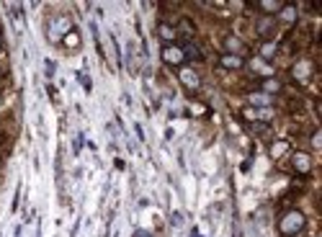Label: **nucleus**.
Wrapping results in <instances>:
<instances>
[{
  "mask_svg": "<svg viewBox=\"0 0 322 237\" xmlns=\"http://www.w3.org/2000/svg\"><path fill=\"white\" fill-rule=\"evenodd\" d=\"M304 225H307L304 214H302L299 209H289V212H284L281 219H279V235H281V237H297V235L304 230Z\"/></svg>",
  "mask_w": 322,
  "mask_h": 237,
  "instance_id": "nucleus-1",
  "label": "nucleus"
},
{
  "mask_svg": "<svg viewBox=\"0 0 322 237\" xmlns=\"http://www.w3.org/2000/svg\"><path fill=\"white\" fill-rule=\"evenodd\" d=\"M70 31H72V21H70V16H57V18L49 23V36L57 39V41H62Z\"/></svg>",
  "mask_w": 322,
  "mask_h": 237,
  "instance_id": "nucleus-2",
  "label": "nucleus"
},
{
  "mask_svg": "<svg viewBox=\"0 0 322 237\" xmlns=\"http://www.w3.org/2000/svg\"><path fill=\"white\" fill-rule=\"evenodd\" d=\"M162 62L170 65V67H180L183 62H186V54H183V49L178 47V44H165L162 47Z\"/></svg>",
  "mask_w": 322,
  "mask_h": 237,
  "instance_id": "nucleus-3",
  "label": "nucleus"
},
{
  "mask_svg": "<svg viewBox=\"0 0 322 237\" xmlns=\"http://www.w3.org/2000/svg\"><path fill=\"white\" fill-rule=\"evenodd\" d=\"M312 72H315L312 59H299V62L294 65V70H291V75H294V80H299V83H307Z\"/></svg>",
  "mask_w": 322,
  "mask_h": 237,
  "instance_id": "nucleus-4",
  "label": "nucleus"
},
{
  "mask_svg": "<svg viewBox=\"0 0 322 237\" xmlns=\"http://www.w3.org/2000/svg\"><path fill=\"white\" fill-rule=\"evenodd\" d=\"M291 165H294L297 173L310 175V170H312V157L307 155V152H294V155H291Z\"/></svg>",
  "mask_w": 322,
  "mask_h": 237,
  "instance_id": "nucleus-5",
  "label": "nucleus"
},
{
  "mask_svg": "<svg viewBox=\"0 0 322 237\" xmlns=\"http://www.w3.org/2000/svg\"><path fill=\"white\" fill-rule=\"evenodd\" d=\"M224 49H227V54H237V57H245L248 54V47L237 39V36H232V34H227L224 36Z\"/></svg>",
  "mask_w": 322,
  "mask_h": 237,
  "instance_id": "nucleus-6",
  "label": "nucleus"
},
{
  "mask_svg": "<svg viewBox=\"0 0 322 237\" xmlns=\"http://www.w3.org/2000/svg\"><path fill=\"white\" fill-rule=\"evenodd\" d=\"M273 28H276V18H273V16H260L258 23H255L258 36H263V39H268V36L273 34Z\"/></svg>",
  "mask_w": 322,
  "mask_h": 237,
  "instance_id": "nucleus-7",
  "label": "nucleus"
},
{
  "mask_svg": "<svg viewBox=\"0 0 322 237\" xmlns=\"http://www.w3.org/2000/svg\"><path fill=\"white\" fill-rule=\"evenodd\" d=\"M178 78H180V83L186 85V88H191V91H196V88L201 85V78H198L196 70H191V67H183V70L178 72Z\"/></svg>",
  "mask_w": 322,
  "mask_h": 237,
  "instance_id": "nucleus-8",
  "label": "nucleus"
},
{
  "mask_svg": "<svg viewBox=\"0 0 322 237\" xmlns=\"http://www.w3.org/2000/svg\"><path fill=\"white\" fill-rule=\"evenodd\" d=\"M158 36H160L165 44H173V41L178 39V28L170 26V23H165V21H160V23H158Z\"/></svg>",
  "mask_w": 322,
  "mask_h": 237,
  "instance_id": "nucleus-9",
  "label": "nucleus"
},
{
  "mask_svg": "<svg viewBox=\"0 0 322 237\" xmlns=\"http://www.w3.org/2000/svg\"><path fill=\"white\" fill-rule=\"evenodd\" d=\"M245 65V57H237V54H222L219 57V67L224 70H240Z\"/></svg>",
  "mask_w": 322,
  "mask_h": 237,
  "instance_id": "nucleus-10",
  "label": "nucleus"
},
{
  "mask_svg": "<svg viewBox=\"0 0 322 237\" xmlns=\"http://www.w3.org/2000/svg\"><path fill=\"white\" fill-rule=\"evenodd\" d=\"M253 8H258L263 16H271V13H279L284 3H279V0H260V3H253Z\"/></svg>",
  "mask_w": 322,
  "mask_h": 237,
  "instance_id": "nucleus-11",
  "label": "nucleus"
},
{
  "mask_svg": "<svg viewBox=\"0 0 322 237\" xmlns=\"http://www.w3.org/2000/svg\"><path fill=\"white\" fill-rule=\"evenodd\" d=\"M297 5H284L281 10H279V21L281 23H286V26H291V23H297Z\"/></svg>",
  "mask_w": 322,
  "mask_h": 237,
  "instance_id": "nucleus-12",
  "label": "nucleus"
},
{
  "mask_svg": "<svg viewBox=\"0 0 322 237\" xmlns=\"http://www.w3.org/2000/svg\"><path fill=\"white\" fill-rule=\"evenodd\" d=\"M180 49H183V54H186V59H193V62H201V59H204L201 49H198L193 41H186V44H180Z\"/></svg>",
  "mask_w": 322,
  "mask_h": 237,
  "instance_id": "nucleus-13",
  "label": "nucleus"
},
{
  "mask_svg": "<svg viewBox=\"0 0 322 237\" xmlns=\"http://www.w3.org/2000/svg\"><path fill=\"white\" fill-rule=\"evenodd\" d=\"M260 93H268V96L281 93V83L276 78H263V80H260Z\"/></svg>",
  "mask_w": 322,
  "mask_h": 237,
  "instance_id": "nucleus-14",
  "label": "nucleus"
},
{
  "mask_svg": "<svg viewBox=\"0 0 322 237\" xmlns=\"http://www.w3.org/2000/svg\"><path fill=\"white\" fill-rule=\"evenodd\" d=\"M276 52H279V41H263V44H260V57H263L266 59V62H271V59L276 57Z\"/></svg>",
  "mask_w": 322,
  "mask_h": 237,
  "instance_id": "nucleus-15",
  "label": "nucleus"
},
{
  "mask_svg": "<svg viewBox=\"0 0 322 237\" xmlns=\"http://www.w3.org/2000/svg\"><path fill=\"white\" fill-rule=\"evenodd\" d=\"M250 103L253 106H260V109H268V106H273V96H268V93H250Z\"/></svg>",
  "mask_w": 322,
  "mask_h": 237,
  "instance_id": "nucleus-16",
  "label": "nucleus"
},
{
  "mask_svg": "<svg viewBox=\"0 0 322 237\" xmlns=\"http://www.w3.org/2000/svg\"><path fill=\"white\" fill-rule=\"evenodd\" d=\"M286 152H289V142H286V139L273 142V144H271V157H273V160H279V157H281V155H286Z\"/></svg>",
  "mask_w": 322,
  "mask_h": 237,
  "instance_id": "nucleus-17",
  "label": "nucleus"
},
{
  "mask_svg": "<svg viewBox=\"0 0 322 237\" xmlns=\"http://www.w3.org/2000/svg\"><path fill=\"white\" fill-rule=\"evenodd\" d=\"M180 31H183V36H188V39H191V36L196 34V28H193V23H191L188 18H180V26H178V34H180Z\"/></svg>",
  "mask_w": 322,
  "mask_h": 237,
  "instance_id": "nucleus-18",
  "label": "nucleus"
},
{
  "mask_svg": "<svg viewBox=\"0 0 322 237\" xmlns=\"http://www.w3.org/2000/svg\"><path fill=\"white\" fill-rule=\"evenodd\" d=\"M65 44H67V47H78V44H80V36H78V31H75V28H72V31L62 39Z\"/></svg>",
  "mask_w": 322,
  "mask_h": 237,
  "instance_id": "nucleus-19",
  "label": "nucleus"
},
{
  "mask_svg": "<svg viewBox=\"0 0 322 237\" xmlns=\"http://www.w3.org/2000/svg\"><path fill=\"white\" fill-rule=\"evenodd\" d=\"M253 131H255V134H271V126L266 121H255L253 124Z\"/></svg>",
  "mask_w": 322,
  "mask_h": 237,
  "instance_id": "nucleus-20",
  "label": "nucleus"
},
{
  "mask_svg": "<svg viewBox=\"0 0 322 237\" xmlns=\"http://www.w3.org/2000/svg\"><path fill=\"white\" fill-rule=\"evenodd\" d=\"M78 80H80V83H83V88H85V91H88V93H90V88H93V83H90V80H88V78H85V72H78Z\"/></svg>",
  "mask_w": 322,
  "mask_h": 237,
  "instance_id": "nucleus-21",
  "label": "nucleus"
},
{
  "mask_svg": "<svg viewBox=\"0 0 322 237\" xmlns=\"http://www.w3.org/2000/svg\"><path fill=\"white\" fill-rule=\"evenodd\" d=\"M44 70H47V78H54V62H52V59H47V62H44Z\"/></svg>",
  "mask_w": 322,
  "mask_h": 237,
  "instance_id": "nucleus-22",
  "label": "nucleus"
},
{
  "mask_svg": "<svg viewBox=\"0 0 322 237\" xmlns=\"http://www.w3.org/2000/svg\"><path fill=\"white\" fill-rule=\"evenodd\" d=\"M170 222H173V225H175V227H180V225H183V214H180V212H173V217H170Z\"/></svg>",
  "mask_w": 322,
  "mask_h": 237,
  "instance_id": "nucleus-23",
  "label": "nucleus"
},
{
  "mask_svg": "<svg viewBox=\"0 0 322 237\" xmlns=\"http://www.w3.org/2000/svg\"><path fill=\"white\" fill-rule=\"evenodd\" d=\"M72 147H75V155H78V152H80V147H83V134H78V137H75Z\"/></svg>",
  "mask_w": 322,
  "mask_h": 237,
  "instance_id": "nucleus-24",
  "label": "nucleus"
},
{
  "mask_svg": "<svg viewBox=\"0 0 322 237\" xmlns=\"http://www.w3.org/2000/svg\"><path fill=\"white\" fill-rule=\"evenodd\" d=\"M134 237H155V235L147 232V230H137V232H134Z\"/></svg>",
  "mask_w": 322,
  "mask_h": 237,
  "instance_id": "nucleus-25",
  "label": "nucleus"
},
{
  "mask_svg": "<svg viewBox=\"0 0 322 237\" xmlns=\"http://www.w3.org/2000/svg\"><path fill=\"white\" fill-rule=\"evenodd\" d=\"M134 131H137V137H140V139H145V131H142L140 124H134Z\"/></svg>",
  "mask_w": 322,
  "mask_h": 237,
  "instance_id": "nucleus-26",
  "label": "nucleus"
},
{
  "mask_svg": "<svg viewBox=\"0 0 322 237\" xmlns=\"http://www.w3.org/2000/svg\"><path fill=\"white\" fill-rule=\"evenodd\" d=\"M312 144L320 147V131H315V134H312Z\"/></svg>",
  "mask_w": 322,
  "mask_h": 237,
  "instance_id": "nucleus-27",
  "label": "nucleus"
},
{
  "mask_svg": "<svg viewBox=\"0 0 322 237\" xmlns=\"http://www.w3.org/2000/svg\"><path fill=\"white\" fill-rule=\"evenodd\" d=\"M191 237H201V235H198V230H193V232H191Z\"/></svg>",
  "mask_w": 322,
  "mask_h": 237,
  "instance_id": "nucleus-28",
  "label": "nucleus"
},
{
  "mask_svg": "<svg viewBox=\"0 0 322 237\" xmlns=\"http://www.w3.org/2000/svg\"><path fill=\"white\" fill-rule=\"evenodd\" d=\"M0 78H3V67H0Z\"/></svg>",
  "mask_w": 322,
  "mask_h": 237,
  "instance_id": "nucleus-29",
  "label": "nucleus"
},
{
  "mask_svg": "<svg viewBox=\"0 0 322 237\" xmlns=\"http://www.w3.org/2000/svg\"><path fill=\"white\" fill-rule=\"evenodd\" d=\"M0 44H3V34H0Z\"/></svg>",
  "mask_w": 322,
  "mask_h": 237,
  "instance_id": "nucleus-30",
  "label": "nucleus"
},
{
  "mask_svg": "<svg viewBox=\"0 0 322 237\" xmlns=\"http://www.w3.org/2000/svg\"><path fill=\"white\" fill-rule=\"evenodd\" d=\"M0 142H3V134H0Z\"/></svg>",
  "mask_w": 322,
  "mask_h": 237,
  "instance_id": "nucleus-31",
  "label": "nucleus"
},
{
  "mask_svg": "<svg viewBox=\"0 0 322 237\" xmlns=\"http://www.w3.org/2000/svg\"><path fill=\"white\" fill-rule=\"evenodd\" d=\"M0 101H3V98H0Z\"/></svg>",
  "mask_w": 322,
  "mask_h": 237,
  "instance_id": "nucleus-32",
  "label": "nucleus"
}]
</instances>
